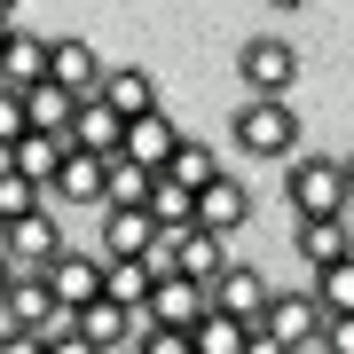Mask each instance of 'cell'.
I'll return each instance as SVG.
<instances>
[{
  "mask_svg": "<svg viewBox=\"0 0 354 354\" xmlns=\"http://www.w3.org/2000/svg\"><path fill=\"white\" fill-rule=\"evenodd\" d=\"M236 142L252 158H291L299 150V111H291V102H276V95H252L236 111Z\"/></svg>",
  "mask_w": 354,
  "mask_h": 354,
  "instance_id": "6da1fadb",
  "label": "cell"
},
{
  "mask_svg": "<svg viewBox=\"0 0 354 354\" xmlns=\"http://www.w3.org/2000/svg\"><path fill=\"white\" fill-rule=\"evenodd\" d=\"M283 189L291 205H299V221H339L346 213V174H339V158H299L283 174Z\"/></svg>",
  "mask_w": 354,
  "mask_h": 354,
  "instance_id": "7a4b0ae2",
  "label": "cell"
},
{
  "mask_svg": "<svg viewBox=\"0 0 354 354\" xmlns=\"http://www.w3.org/2000/svg\"><path fill=\"white\" fill-rule=\"evenodd\" d=\"M39 283H48V299L64 307V315H79V307H95V299H102V260H95V252H71V244H64V252L39 268Z\"/></svg>",
  "mask_w": 354,
  "mask_h": 354,
  "instance_id": "3957f363",
  "label": "cell"
},
{
  "mask_svg": "<svg viewBox=\"0 0 354 354\" xmlns=\"http://www.w3.org/2000/svg\"><path fill=\"white\" fill-rule=\"evenodd\" d=\"M268 283L260 268H244V260H228L213 283H205V307H213V315H228V323H260V307H268Z\"/></svg>",
  "mask_w": 354,
  "mask_h": 354,
  "instance_id": "277c9868",
  "label": "cell"
},
{
  "mask_svg": "<svg viewBox=\"0 0 354 354\" xmlns=\"http://www.w3.org/2000/svg\"><path fill=\"white\" fill-rule=\"evenodd\" d=\"M260 330H268L283 354H307V346H315V330H323V315H315V299H307V291H268Z\"/></svg>",
  "mask_w": 354,
  "mask_h": 354,
  "instance_id": "5b68a950",
  "label": "cell"
},
{
  "mask_svg": "<svg viewBox=\"0 0 354 354\" xmlns=\"http://www.w3.org/2000/svg\"><path fill=\"white\" fill-rule=\"evenodd\" d=\"M291 79H299V48L291 39H276V32H260V39H244V87L252 95H291Z\"/></svg>",
  "mask_w": 354,
  "mask_h": 354,
  "instance_id": "8992f818",
  "label": "cell"
},
{
  "mask_svg": "<svg viewBox=\"0 0 354 354\" xmlns=\"http://www.w3.org/2000/svg\"><path fill=\"white\" fill-rule=\"evenodd\" d=\"M244 213H252V197H244V181H236V174L205 181V189L189 197V228H205V236H236Z\"/></svg>",
  "mask_w": 354,
  "mask_h": 354,
  "instance_id": "52a82bcc",
  "label": "cell"
},
{
  "mask_svg": "<svg viewBox=\"0 0 354 354\" xmlns=\"http://www.w3.org/2000/svg\"><path fill=\"white\" fill-rule=\"evenodd\" d=\"M0 252H8V268H24V276H39L55 252H64V228L48 221V205H39L32 221H8L0 228Z\"/></svg>",
  "mask_w": 354,
  "mask_h": 354,
  "instance_id": "ba28073f",
  "label": "cell"
},
{
  "mask_svg": "<svg viewBox=\"0 0 354 354\" xmlns=\"http://www.w3.org/2000/svg\"><path fill=\"white\" fill-rule=\"evenodd\" d=\"M174 142H181V127H174L165 111H150V118H127V127H118V158H127V165H142V174H165Z\"/></svg>",
  "mask_w": 354,
  "mask_h": 354,
  "instance_id": "9c48e42d",
  "label": "cell"
},
{
  "mask_svg": "<svg viewBox=\"0 0 354 354\" xmlns=\"http://www.w3.org/2000/svg\"><path fill=\"white\" fill-rule=\"evenodd\" d=\"M142 323H150V330H197V323H205V291L181 283V276H158V283H150V307H142Z\"/></svg>",
  "mask_w": 354,
  "mask_h": 354,
  "instance_id": "30bf717a",
  "label": "cell"
},
{
  "mask_svg": "<svg viewBox=\"0 0 354 354\" xmlns=\"http://www.w3.org/2000/svg\"><path fill=\"white\" fill-rule=\"evenodd\" d=\"M0 315H8V330H32V339H39V330L64 315V307L48 299V283H39V276H24V268H16V276L0 283Z\"/></svg>",
  "mask_w": 354,
  "mask_h": 354,
  "instance_id": "8fae6325",
  "label": "cell"
},
{
  "mask_svg": "<svg viewBox=\"0 0 354 354\" xmlns=\"http://www.w3.org/2000/svg\"><path fill=\"white\" fill-rule=\"evenodd\" d=\"M95 102L118 118V127H127V118H150V111H158V79H150V71H134V64H118V71H102Z\"/></svg>",
  "mask_w": 354,
  "mask_h": 354,
  "instance_id": "7c38bea8",
  "label": "cell"
},
{
  "mask_svg": "<svg viewBox=\"0 0 354 354\" xmlns=\"http://www.w3.org/2000/svg\"><path fill=\"white\" fill-rule=\"evenodd\" d=\"M48 87H64L71 102H87L102 87V64H95L87 39H48Z\"/></svg>",
  "mask_w": 354,
  "mask_h": 354,
  "instance_id": "4fadbf2b",
  "label": "cell"
},
{
  "mask_svg": "<svg viewBox=\"0 0 354 354\" xmlns=\"http://www.w3.org/2000/svg\"><path fill=\"white\" fill-rule=\"evenodd\" d=\"M71 330H79L95 354H134L142 315H127V307H111V299H95V307H79V315H71Z\"/></svg>",
  "mask_w": 354,
  "mask_h": 354,
  "instance_id": "5bb4252c",
  "label": "cell"
},
{
  "mask_svg": "<svg viewBox=\"0 0 354 354\" xmlns=\"http://www.w3.org/2000/svg\"><path fill=\"white\" fill-rule=\"evenodd\" d=\"M64 150H87V158H118V118L102 102H71V127H64Z\"/></svg>",
  "mask_w": 354,
  "mask_h": 354,
  "instance_id": "9a60e30c",
  "label": "cell"
},
{
  "mask_svg": "<svg viewBox=\"0 0 354 354\" xmlns=\"http://www.w3.org/2000/svg\"><path fill=\"white\" fill-rule=\"evenodd\" d=\"M221 268H228V236H205V228L174 236V276H181V283H197V291H205Z\"/></svg>",
  "mask_w": 354,
  "mask_h": 354,
  "instance_id": "2e32d148",
  "label": "cell"
},
{
  "mask_svg": "<svg viewBox=\"0 0 354 354\" xmlns=\"http://www.w3.org/2000/svg\"><path fill=\"white\" fill-rule=\"evenodd\" d=\"M39 79H48V39L39 32H8V48H0V87L24 95V87H39Z\"/></svg>",
  "mask_w": 354,
  "mask_h": 354,
  "instance_id": "e0dca14e",
  "label": "cell"
},
{
  "mask_svg": "<svg viewBox=\"0 0 354 354\" xmlns=\"http://www.w3.org/2000/svg\"><path fill=\"white\" fill-rule=\"evenodd\" d=\"M150 213H118V205H102V252L95 260H142L150 252Z\"/></svg>",
  "mask_w": 354,
  "mask_h": 354,
  "instance_id": "ac0fdd59",
  "label": "cell"
},
{
  "mask_svg": "<svg viewBox=\"0 0 354 354\" xmlns=\"http://www.w3.org/2000/svg\"><path fill=\"white\" fill-rule=\"evenodd\" d=\"M299 252H307V268H339V260H354V228H346V213L339 221H299Z\"/></svg>",
  "mask_w": 354,
  "mask_h": 354,
  "instance_id": "d6986e66",
  "label": "cell"
},
{
  "mask_svg": "<svg viewBox=\"0 0 354 354\" xmlns=\"http://www.w3.org/2000/svg\"><path fill=\"white\" fill-rule=\"evenodd\" d=\"M48 197H64V205H102V158L64 150V165H55V181H48Z\"/></svg>",
  "mask_w": 354,
  "mask_h": 354,
  "instance_id": "ffe728a7",
  "label": "cell"
},
{
  "mask_svg": "<svg viewBox=\"0 0 354 354\" xmlns=\"http://www.w3.org/2000/svg\"><path fill=\"white\" fill-rule=\"evenodd\" d=\"M150 268H142V260H102V299H111V307H127V315H142V307H150Z\"/></svg>",
  "mask_w": 354,
  "mask_h": 354,
  "instance_id": "44dd1931",
  "label": "cell"
},
{
  "mask_svg": "<svg viewBox=\"0 0 354 354\" xmlns=\"http://www.w3.org/2000/svg\"><path fill=\"white\" fill-rule=\"evenodd\" d=\"M55 165H64V142H55V134H24V142H16V150H8V174H24V181H32L39 197H48Z\"/></svg>",
  "mask_w": 354,
  "mask_h": 354,
  "instance_id": "7402d4cb",
  "label": "cell"
},
{
  "mask_svg": "<svg viewBox=\"0 0 354 354\" xmlns=\"http://www.w3.org/2000/svg\"><path fill=\"white\" fill-rule=\"evenodd\" d=\"M158 181H174V189H189V197H197L205 181H221V158L205 150V142H189V134H181V142H174V158H165V174H158Z\"/></svg>",
  "mask_w": 354,
  "mask_h": 354,
  "instance_id": "603a6c76",
  "label": "cell"
},
{
  "mask_svg": "<svg viewBox=\"0 0 354 354\" xmlns=\"http://www.w3.org/2000/svg\"><path fill=\"white\" fill-rule=\"evenodd\" d=\"M307 299H315V315H354V260L323 268V276L307 283Z\"/></svg>",
  "mask_w": 354,
  "mask_h": 354,
  "instance_id": "cb8c5ba5",
  "label": "cell"
},
{
  "mask_svg": "<svg viewBox=\"0 0 354 354\" xmlns=\"http://www.w3.org/2000/svg\"><path fill=\"white\" fill-rule=\"evenodd\" d=\"M244 339H252V323H228L205 307V323L189 330V354H244Z\"/></svg>",
  "mask_w": 354,
  "mask_h": 354,
  "instance_id": "d4e9b609",
  "label": "cell"
},
{
  "mask_svg": "<svg viewBox=\"0 0 354 354\" xmlns=\"http://www.w3.org/2000/svg\"><path fill=\"white\" fill-rule=\"evenodd\" d=\"M39 205H48V197H39L24 174H8V165H0V228H8V221H32Z\"/></svg>",
  "mask_w": 354,
  "mask_h": 354,
  "instance_id": "484cf974",
  "label": "cell"
},
{
  "mask_svg": "<svg viewBox=\"0 0 354 354\" xmlns=\"http://www.w3.org/2000/svg\"><path fill=\"white\" fill-rule=\"evenodd\" d=\"M307 354H354V315H323V330H315Z\"/></svg>",
  "mask_w": 354,
  "mask_h": 354,
  "instance_id": "4316f807",
  "label": "cell"
},
{
  "mask_svg": "<svg viewBox=\"0 0 354 354\" xmlns=\"http://www.w3.org/2000/svg\"><path fill=\"white\" fill-rule=\"evenodd\" d=\"M16 142H24V95H8V87H0V158H8Z\"/></svg>",
  "mask_w": 354,
  "mask_h": 354,
  "instance_id": "83f0119b",
  "label": "cell"
},
{
  "mask_svg": "<svg viewBox=\"0 0 354 354\" xmlns=\"http://www.w3.org/2000/svg\"><path fill=\"white\" fill-rule=\"evenodd\" d=\"M0 354H48V339H32V330H0Z\"/></svg>",
  "mask_w": 354,
  "mask_h": 354,
  "instance_id": "f1b7e54d",
  "label": "cell"
},
{
  "mask_svg": "<svg viewBox=\"0 0 354 354\" xmlns=\"http://www.w3.org/2000/svg\"><path fill=\"white\" fill-rule=\"evenodd\" d=\"M48 354H95V346L79 339V330H55V339H48Z\"/></svg>",
  "mask_w": 354,
  "mask_h": 354,
  "instance_id": "f546056e",
  "label": "cell"
},
{
  "mask_svg": "<svg viewBox=\"0 0 354 354\" xmlns=\"http://www.w3.org/2000/svg\"><path fill=\"white\" fill-rule=\"evenodd\" d=\"M244 354H283V346H276V339H268V330L252 323V339H244Z\"/></svg>",
  "mask_w": 354,
  "mask_h": 354,
  "instance_id": "4dcf8cb0",
  "label": "cell"
},
{
  "mask_svg": "<svg viewBox=\"0 0 354 354\" xmlns=\"http://www.w3.org/2000/svg\"><path fill=\"white\" fill-rule=\"evenodd\" d=\"M339 174H346V197H354V150H346V158H339Z\"/></svg>",
  "mask_w": 354,
  "mask_h": 354,
  "instance_id": "1f68e13d",
  "label": "cell"
},
{
  "mask_svg": "<svg viewBox=\"0 0 354 354\" xmlns=\"http://www.w3.org/2000/svg\"><path fill=\"white\" fill-rule=\"evenodd\" d=\"M268 8H307V0H268Z\"/></svg>",
  "mask_w": 354,
  "mask_h": 354,
  "instance_id": "d6a6232c",
  "label": "cell"
},
{
  "mask_svg": "<svg viewBox=\"0 0 354 354\" xmlns=\"http://www.w3.org/2000/svg\"><path fill=\"white\" fill-rule=\"evenodd\" d=\"M8 276H16V268H8V252H0V283H8Z\"/></svg>",
  "mask_w": 354,
  "mask_h": 354,
  "instance_id": "836d02e7",
  "label": "cell"
},
{
  "mask_svg": "<svg viewBox=\"0 0 354 354\" xmlns=\"http://www.w3.org/2000/svg\"><path fill=\"white\" fill-rule=\"evenodd\" d=\"M0 48H8V16H0Z\"/></svg>",
  "mask_w": 354,
  "mask_h": 354,
  "instance_id": "e575fe53",
  "label": "cell"
},
{
  "mask_svg": "<svg viewBox=\"0 0 354 354\" xmlns=\"http://www.w3.org/2000/svg\"><path fill=\"white\" fill-rule=\"evenodd\" d=\"M8 8H16V0H0V16H8Z\"/></svg>",
  "mask_w": 354,
  "mask_h": 354,
  "instance_id": "d590c367",
  "label": "cell"
}]
</instances>
